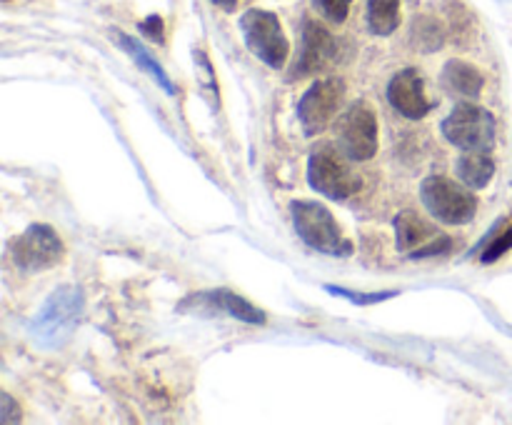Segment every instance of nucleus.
Returning <instances> with one entry per match:
<instances>
[{
	"mask_svg": "<svg viewBox=\"0 0 512 425\" xmlns=\"http://www.w3.org/2000/svg\"><path fill=\"white\" fill-rule=\"evenodd\" d=\"M83 308L85 298L83 290H80L78 285H58V288L43 300L38 313H35L33 320L28 323L30 340H33L38 348L48 350L65 345L73 338L75 328H78L80 318H83Z\"/></svg>",
	"mask_w": 512,
	"mask_h": 425,
	"instance_id": "1",
	"label": "nucleus"
},
{
	"mask_svg": "<svg viewBox=\"0 0 512 425\" xmlns=\"http://www.w3.org/2000/svg\"><path fill=\"white\" fill-rule=\"evenodd\" d=\"M355 160L340 150V145L323 143L308 158V183L315 193L330 200H350L363 190V178L353 168Z\"/></svg>",
	"mask_w": 512,
	"mask_h": 425,
	"instance_id": "2",
	"label": "nucleus"
},
{
	"mask_svg": "<svg viewBox=\"0 0 512 425\" xmlns=\"http://www.w3.org/2000/svg\"><path fill=\"white\" fill-rule=\"evenodd\" d=\"M290 215H293L295 233L300 235V240L308 248L318 250L323 255H335V258H348L353 253V243L345 238L338 220L333 218V213L323 203H318V200H293Z\"/></svg>",
	"mask_w": 512,
	"mask_h": 425,
	"instance_id": "3",
	"label": "nucleus"
},
{
	"mask_svg": "<svg viewBox=\"0 0 512 425\" xmlns=\"http://www.w3.org/2000/svg\"><path fill=\"white\" fill-rule=\"evenodd\" d=\"M420 200L425 210L443 225H465L478 213V198L470 193L468 185L455 183L445 175L425 178L420 185Z\"/></svg>",
	"mask_w": 512,
	"mask_h": 425,
	"instance_id": "4",
	"label": "nucleus"
},
{
	"mask_svg": "<svg viewBox=\"0 0 512 425\" xmlns=\"http://www.w3.org/2000/svg\"><path fill=\"white\" fill-rule=\"evenodd\" d=\"M240 33H243L245 45L258 60H263L268 68L283 70L288 63L290 43L285 38V30L280 18L270 10L253 8L240 15Z\"/></svg>",
	"mask_w": 512,
	"mask_h": 425,
	"instance_id": "5",
	"label": "nucleus"
},
{
	"mask_svg": "<svg viewBox=\"0 0 512 425\" xmlns=\"http://www.w3.org/2000/svg\"><path fill=\"white\" fill-rule=\"evenodd\" d=\"M445 140L463 153H490L495 145V118L473 103L455 105L453 113L440 125Z\"/></svg>",
	"mask_w": 512,
	"mask_h": 425,
	"instance_id": "6",
	"label": "nucleus"
},
{
	"mask_svg": "<svg viewBox=\"0 0 512 425\" xmlns=\"http://www.w3.org/2000/svg\"><path fill=\"white\" fill-rule=\"evenodd\" d=\"M10 260L23 273H40L55 268L63 260L65 245L50 225L33 223L10 240Z\"/></svg>",
	"mask_w": 512,
	"mask_h": 425,
	"instance_id": "7",
	"label": "nucleus"
},
{
	"mask_svg": "<svg viewBox=\"0 0 512 425\" xmlns=\"http://www.w3.org/2000/svg\"><path fill=\"white\" fill-rule=\"evenodd\" d=\"M335 133L340 150L355 163H365L378 153V115L365 100L348 105V110L338 118Z\"/></svg>",
	"mask_w": 512,
	"mask_h": 425,
	"instance_id": "8",
	"label": "nucleus"
},
{
	"mask_svg": "<svg viewBox=\"0 0 512 425\" xmlns=\"http://www.w3.org/2000/svg\"><path fill=\"white\" fill-rule=\"evenodd\" d=\"M345 83L340 78H323L315 80L303 93L298 103V120L303 125V133L308 138L323 133L330 123L340 115L343 105Z\"/></svg>",
	"mask_w": 512,
	"mask_h": 425,
	"instance_id": "9",
	"label": "nucleus"
},
{
	"mask_svg": "<svg viewBox=\"0 0 512 425\" xmlns=\"http://www.w3.org/2000/svg\"><path fill=\"white\" fill-rule=\"evenodd\" d=\"M393 225L398 250L408 253L410 258H430V255L448 253L453 248V238L438 233V228L425 218H420L415 210H403Z\"/></svg>",
	"mask_w": 512,
	"mask_h": 425,
	"instance_id": "10",
	"label": "nucleus"
},
{
	"mask_svg": "<svg viewBox=\"0 0 512 425\" xmlns=\"http://www.w3.org/2000/svg\"><path fill=\"white\" fill-rule=\"evenodd\" d=\"M388 100L403 118L420 120L433 110V100L425 93V80L418 70L405 68L388 83Z\"/></svg>",
	"mask_w": 512,
	"mask_h": 425,
	"instance_id": "11",
	"label": "nucleus"
},
{
	"mask_svg": "<svg viewBox=\"0 0 512 425\" xmlns=\"http://www.w3.org/2000/svg\"><path fill=\"white\" fill-rule=\"evenodd\" d=\"M335 58V38L318 20H305L303 25V48H300L298 63L293 65V80L308 78L320 73Z\"/></svg>",
	"mask_w": 512,
	"mask_h": 425,
	"instance_id": "12",
	"label": "nucleus"
},
{
	"mask_svg": "<svg viewBox=\"0 0 512 425\" xmlns=\"http://www.w3.org/2000/svg\"><path fill=\"white\" fill-rule=\"evenodd\" d=\"M110 35H113L115 45H118V48H123L125 53H128V58L133 60V63L138 65L140 70H143V73H148L150 78H153L155 83H158L160 88L165 90V93H168V95L178 93V88H175L173 80L168 78V73H165L163 65L155 60V55L150 53L145 45H140V40H135V38H130V35L120 33V30H110Z\"/></svg>",
	"mask_w": 512,
	"mask_h": 425,
	"instance_id": "13",
	"label": "nucleus"
},
{
	"mask_svg": "<svg viewBox=\"0 0 512 425\" xmlns=\"http://www.w3.org/2000/svg\"><path fill=\"white\" fill-rule=\"evenodd\" d=\"M195 300H203L210 310H223V313L233 315V318L243 320V323L250 325H263L265 323V313L260 308H255L250 300L240 298L235 295L233 290H210V293L203 295H193Z\"/></svg>",
	"mask_w": 512,
	"mask_h": 425,
	"instance_id": "14",
	"label": "nucleus"
},
{
	"mask_svg": "<svg viewBox=\"0 0 512 425\" xmlns=\"http://www.w3.org/2000/svg\"><path fill=\"white\" fill-rule=\"evenodd\" d=\"M443 85L455 95H465V98H478L485 88V78L473 63L468 60L453 58L445 63L443 68Z\"/></svg>",
	"mask_w": 512,
	"mask_h": 425,
	"instance_id": "15",
	"label": "nucleus"
},
{
	"mask_svg": "<svg viewBox=\"0 0 512 425\" xmlns=\"http://www.w3.org/2000/svg\"><path fill=\"white\" fill-rule=\"evenodd\" d=\"M455 173H458L460 183L468 185L470 190H483L485 185L493 180L495 175V163L488 153H463L455 163Z\"/></svg>",
	"mask_w": 512,
	"mask_h": 425,
	"instance_id": "16",
	"label": "nucleus"
},
{
	"mask_svg": "<svg viewBox=\"0 0 512 425\" xmlns=\"http://www.w3.org/2000/svg\"><path fill=\"white\" fill-rule=\"evenodd\" d=\"M400 25V0H368V28L375 35L395 33Z\"/></svg>",
	"mask_w": 512,
	"mask_h": 425,
	"instance_id": "17",
	"label": "nucleus"
},
{
	"mask_svg": "<svg viewBox=\"0 0 512 425\" xmlns=\"http://www.w3.org/2000/svg\"><path fill=\"white\" fill-rule=\"evenodd\" d=\"M325 290H328V293H333V295H338V298L350 300V303H353V305L383 303V300L395 298V295L400 293V290H383V293H355V290L340 288V285H325Z\"/></svg>",
	"mask_w": 512,
	"mask_h": 425,
	"instance_id": "18",
	"label": "nucleus"
},
{
	"mask_svg": "<svg viewBox=\"0 0 512 425\" xmlns=\"http://www.w3.org/2000/svg\"><path fill=\"white\" fill-rule=\"evenodd\" d=\"M313 5L318 8V13L323 15V18L330 20V23H345L353 0H313Z\"/></svg>",
	"mask_w": 512,
	"mask_h": 425,
	"instance_id": "19",
	"label": "nucleus"
},
{
	"mask_svg": "<svg viewBox=\"0 0 512 425\" xmlns=\"http://www.w3.org/2000/svg\"><path fill=\"white\" fill-rule=\"evenodd\" d=\"M510 248H512V225L508 230H503V233H500L498 238L488 245V250H485V255H483V263H495V260L503 258Z\"/></svg>",
	"mask_w": 512,
	"mask_h": 425,
	"instance_id": "20",
	"label": "nucleus"
},
{
	"mask_svg": "<svg viewBox=\"0 0 512 425\" xmlns=\"http://www.w3.org/2000/svg\"><path fill=\"white\" fill-rule=\"evenodd\" d=\"M20 418V405L10 398V393H0V423H18Z\"/></svg>",
	"mask_w": 512,
	"mask_h": 425,
	"instance_id": "21",
	"label": "nucleus"
},
{
	"mask_svg": "<svg viewBox=\"0 0 512 425\" xmlns=\"http://www.w3.org/2000/svg\"><path fill=\"white\" fill-rule=\"evenodd\" d=\"M140 33L148 40H153V43H163V18L160 15H148L140 23Z\"/></svg>",
	"mask_w": 512,
	"mask_h": 425,
	"instance_id": "22",
	"label": "nucleus"
},
{
	"mask_svg": "<svg viewBox=\"0 0 512 425\" xmlns=\"http://www.w3.org/2000/svg\"><path fill=\"white\" fill-rule=\"evenodd\" d=\"M215 5H220L223 10H228V13H233L235 8H238V0H213Z\"/></svg>",
	"mask_w": 512,
	"mask_h": 425,
	"instance_id": "23",
	"label": "nucleus"
}]
</instances>
